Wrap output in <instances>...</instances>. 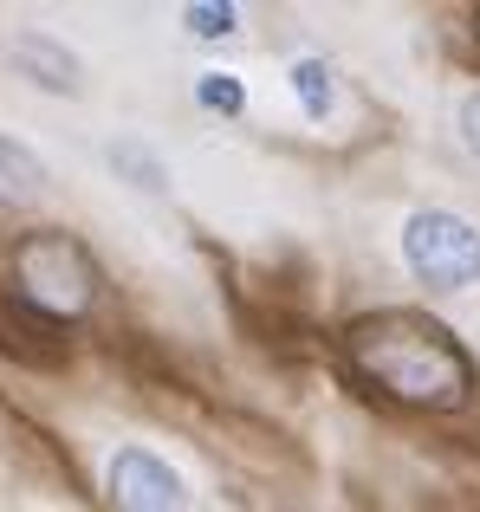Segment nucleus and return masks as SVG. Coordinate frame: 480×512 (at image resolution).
<instances>
[{
	"instance_id": "2",
	"label": "nucleus",
	"mask_w": 480,
	"mask_h": 512,
	"mask_svg": "<svg viewBox=\"0 0 480 512\" xmlns=\"http://www.w3.org/2000/svg\"><path fill=\"white\" fill-rule=\"evenodd\" d=\"M403 260L429 292H468L480 286V227L455 208H422L403 227Z\"/></svg>"
},
{
	"instance_id": "6",
	"label": "nucleus",
	"mask_w": 480,
	"mask_h": 512,
	"mask_svg": "<svg viewBox=\"0 0 480 512\" xmlns=\"http://www.w3.org/2000/svg\"><path fill=\"white\" fill-rule=\"evenodd\" d=\"M39 195H46V163H39L26 143L0 137V201H7V208H26V201H39Z\"/></svg>"
},
{
	"instance_id": "11",
	"label": "nucleus",
	"mask_w": 480,
	"mask_h": 512,
	"mask_svg": "<svg viewBox=\"0 0 480 512\" xmlns=\"http://www.w3.org/2000/svg\"><path fill=\"white\" fill-rule=\"evenodd\" d=\"M461 143H468V150L480 156V91H474L468 104H461Z\"/></svg>"
},
{
	"instance_id": "8",
	"label": "nucleus",
	"mask_w": 480,
	"mask_h": 512,
	"mask_svg": "<svg viewBox=\"0 0 480 512\" xmlns=\"http://www.w3.org/2000/svg\"><path fill=\"white\" fill-rule=\"evenodd\" d=\"M111 169L130 175V188H150V195H163V188H169V169L156 163L143 143H111Z\"/></svg>"
},
{
	"instance_id": "4",
	"label": "nucleus",
	"mask_w": 480,
	"mask_h": 512,
	"mask_svg": "<svg viewBox=\"0 0 480 512\" xmlns=\"http://www.w3.org/2000/svg\"><path fill=\"white\" fill-rule=\"evenodd\" d=\"M111 506L117 512H189V487L150 448H117L111 454Z\"/></svg>"
},
{
	"instance_id": "5",
	"label": "nucleus",
	"mask_w": 480,
	"mask_h": 512,
	"mask_svg": "<svg viewBox=\"0 0 480 512\" xmlns=\"http://www.w3.org/2000/svg\"><path fill=\"white\" fill-rule=\"evenodd\" d=\"M13 65H20L26 78H39L46 91H78V59L59 46V39H46V33H13Z\"/></svg>"
},
{
	"instance_id": "3",
	"label": "nucleus",
	"mask_w": 480,
	"mask_h": 512,
	"mask_svg": "<svg viewBox=\"0 0 480 512\" xmlns=\"http://www.w3.org/2000/svg\"><path fill=\"white\" fill-rule=\"evenodd\" d=\"M13 266H20L26 299L46 305V312H85V305H91V266H85V253H78L72 240L39 234V240L20 247Z\"/></svg>"
},
{
	"instance_id": "7",
	"label": "nucleus",
	"mask_w": 480,
	"mask_h": 512,
	"mask_svg": "<svg viewBox=\"0 0 480 512\" xmlns=\"http://www.w3.org/2000/svg\"><path fill=\"white\" fill-rule=\"evenodd\" d=\"M292 91H299V111L312 117V124H325L331 104H338V85H331L325 59H299V65H292Z\"/></svg>"
},
{
	"instance_id": "9",
	"label": "nucleus",
	"mask_w": 480,
	"mask_h": 512,
	"mask_svg": "<svg viewBox=\"0 0 480 512\" xmlns=\"http://www.w3.org/2000/svg\"><path fill=\"white\" fill-rule=\"evenodd\" d=\"M195 98H202L208 111L234 117L240 104H247V91H240V78H234V72H202V85H195Z\"/></svg>"
},
{
	"instance_id": "10",
	"label": "nucleus",
	"mask_w": 480,
	"mask_h": 512,
	"mask_svg": "<svg viewBox=\"0 0 480 512\" xmlns=\"http://www.w3.org/2000/svg\"><path fill=\"white\" fill-rule=\"evenodd\" d=\"M189 33H195V39L234 33V7H189Z\"/></svg>"
},
{
	"instance_id": "1",
	"label": "nucleus",
	"mask_w": 480,
	"mask_h": 512,
	"mask_svg": "<svg viewBox=\"0 0 480 512\" xmlns=\"http://www.w3.org/2000/svg\"><path fill=\"white\" fill-rule=\"evenodd\" d=\"M351 363L396 402H416V409H461L474 389L468 357L455 350L442 325L416 312H383L364 318L351 331Z\"/></svg>"
}]
</instances>
